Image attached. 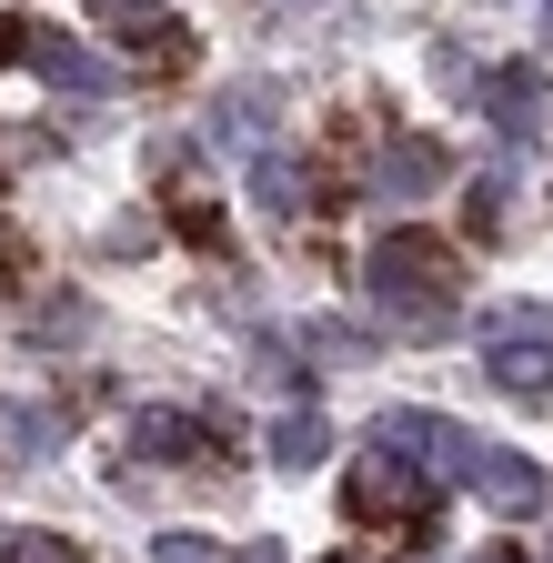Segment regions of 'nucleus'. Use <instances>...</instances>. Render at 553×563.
<instances>
[{
    "label": "nucleus",
    "instance_id": "nucleus-1",
    "mask_svg": "<svg viewBox=\"0 0 553 563\" xmlns=\"http://www.w3.org/2000/svg\"><path fill=\"white\" fill-rule=\"evenodd\" d=\"M373 443L383 453H402V463H423L433 483H463V493H483V504H504V514H543V463H523V453H504V443H483L473 422H453V412H383L373 422Z\"/></svg>",
    "mask_w": 553,
    "mask_h": 563
},
{
    "label": "nucleus",
    "instance_id": "nucleus-2",
    "mask_svg": "<svg viewBox=\"0 0 553 563\" xmlns=\"http://www.w3.org/2000/svg\"><path fill=\"white\" fill-rule=\"evenodd\" d=\"M453 282H463V252L423 222H402L373 242V302H392L402 322H443L453 312Z\"/></svg>",
    "mask_w": 553,
    "mask_h": 563
},
{
    "label": "nucleus",
    "instance_id": "nucleus-3",
    "mask_svg": "<svg viewBox=\"0 0 553 563\" xmlns=\"http://www.w3.org/2000/svg\"><path fill=\"white\" fill-rule=\"evenodd\" d=\"M423 514H433V473L373 443V463L353 473V523H423Z\"/></svg>",
    "mask_w": 553,
    "mask_h": 563
},
{
    "label": "nucleus",
    "instance_id": "nucleus-4",
    "mask_svg": "<svg viewBox=\"0 0 553 563\" xmlns=\"http://www.w3.org/2000/svg\"><path fill=\"white\" fill-rule=\"evenodd\" d=\"M91 21L142 60V70H181V60H191V31L162 11V0H91Z\"/></svg>",
    "mask_w": 553,
    "mask_h": 563
},
{
    "label": "nucleus",
    "instance_id": "nucleus-5",
    "mask_svg": "<svg viewBox=\"0 0 553 563\" xmlns=\"http://www.w3.org/2000/svg\"><path fill=\"white\" fill-rule=\"evenodd\" d=\"M0 41H11L21 70H41V81H60V91H111V60H91L71 31H51V21H11Z\"/></svg>",
    "mask_w": 553,
    "mask_h": 563
},
{
    "label": "nucleus",
    "instance_id": "nucleus-6",
    "mask_svg": "<svg viewBox=\"0 0 553 563\" xmlns=\"http://www.w3.org/2000/svg\"><path fill=\"white\" fill-rule=\"evenodd\" d=\"M483 121H494L504 141H533V121H543V70L533 60H504V70H483Z\"/></svg>",
    "mask_w": 553,
    "mask_h": 563
},
{
    "label": "nucleus",
    "instance_id": "nucleus-7",
    "mask_svg": "<svg viewBox=\"0 0 553 563\" xmlns=\"http://www.w3.org/2000/svg\"><path fill=\"white\" fill-rule=\"evenodd\" d=\"M483 373H494L513 402H553V332L543 342H523V332H504L494 352H483Z\"/></svg>",
    "mask_w": 553,
    "mask_h": 563
},
{
    "label": "nucleus",
    "instance_id": "nucleus-8",
    "mask_svg": "<svg viewBox=\"0 0 553 563\" xmlns=\"http://www.w3.org/2000/svg\"><path fill=\"white\" fill-rule=\"evenodd\" d=\"M201 443H212L201 412H131V453H142V463H191Z\"/></svg>",
    "mask_w": 553,
    "mask_h": 563
},
{
    "label": "nucleus",
    "instance_id": "nucleus-9",
    "mask_svg": "<svg viewBox=\"0 0 553 563\" xmlns=\"http://www.w3.org/2000/svg\"><path fill=\"white\" fill-rule=\"evenodd\" d=\"M322 412H283V422H272V463H283V473H312L322 463Z\"/></svg>",
    "mask_w": 553,
    "mask_h": 563
},
{
    "label": "nucleus",
    "instance_id": "nucleus-10",
    "mask_svg": "<svg viewBox=\"0 0 553 563\" xmlns=\"http://www.w3.org/2000/svg\"><path fill=\"white\" fill-rule=\"evenodd\" d=\"M423 181H443V152L433 141H392L383 152V191H423Z\"/></svg>",
    "mask_w": 553,
    "mask_h": 563
},
{
    "label": "nucleus",
    "instance_id": "nucleus-11",
    "mask_svg": "<svg viewBox=\"0 0 553 563\" xmlns=\"http://www.w3.org/2000/svg\"><path fill=\"white\" fill-rule=\"evenodd\" d=\"M252 181H262V201H272V211H312V201H302V191H312V172H302V162H283V152H262V162H252Z\"/></svg>",
    "mask_w": 553,
    "mask_h": 563
},
{
    "label": "nucleus",
    "instance_id": "nucleus-12",
    "mask_svg": "<svg viewBox=\"0 0 553 563\" xmlns=\"http://www.w3.org/2000/svg\"><path fill=\"white\" fill-rule=\"evenodd\" d=\"M262 111H272V91H262V81H242V91L222 101V141H252V131H262Z\"/></svg>",
    "mask_w": 553,
    "mask_h": 563
},
{
    "label": "nucleus",
    "instance_id": "nucleus-13",
    "mask_svg": "<svg viewBox=\"0 0 553 563\" xmlns=\"http://www.w3.org/2000/svg\"><path fill=\"white\" fill-rule=\"evenodd\" d=\"M0 563H81V543H60V533H11V543H0Z\"/></svg>",
    "mask_w": 553,
    "mask_h": 563
},
{
    "label": "nucleus",
    "instance_id": "nucleus-14",
    "mask_svg": "<svg viewBox=\"0 0 553 563\" xmlns=\"http://www.w3.org/2000/svg\"><path fill=\"white\" fill-rule=\"evenodd\" d=\"M162 563H283V553H212V543H191V533H162Z\"/></svg>",
    "mask_w": 553,
    "mask_h": 563
},
{
    "label": "nucleus",
    "instance_id": "nucleus-15",
    "mask_svg": "<svg viewBox=\"0 0 553 563\" xmlns=\"http://www.w3.org/2000/svg\"><path fill=\"white\" fill-rule=\"evenodd\" d=\"M433 70H443V91H473V81H483V70H473V51H453V41L433 51Z\"/></svg>",
    "mask_w": 553,
    "mask_h": 563
},
{
    "label": "nucleus",
    "instance_id": "nucleus-16",
    "mask_svg": "<svg viewBox=\"0 0 553 563\" xmlns=\"http://www.w3.org/2000/svg\"><path fill=\"white\" fill-rule=\"evenodd\" d=\"M332 563H363V553H332Z\"/></svg>",
    "mask_w": 553,
    "mask_h": 563
}]
</instances>
